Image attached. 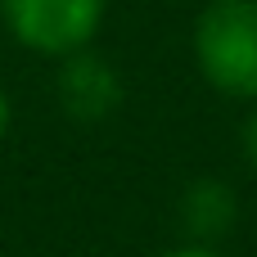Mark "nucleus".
<instances>
[{
	"label": "nucleus",
	"mask_w": 257,
	"mask_h": 257,
	"mask_svg": "<svg viewBox=\"0 0 257 257\" xmlns=\"http://www.w3.org/2000/svg\"><path fill=\"white\" fill-rule=\"evenodd\" d=\"M194 68L226 99H257V0H208L194 18Z\"/></svg>",
	"instance_id": "nucleus-1"
},
{
	"label": "nucleus",
	"mask_w": 257,
	"mask_h": 257,
	"mask_svg": "<svg viewBox=\"0 0 257 257\" xmlns=\"http://www.w3.org/2000/svg\"><path fill=\"white\" fill-rule=\"evenodd\" d=\"M108 0H0V23L14 45L41 59L90 50L104 27Z\"/></svg>",
	"instance_id": "nucleus-2"
},
{
	"label": "nucleus",
	"mask_w": 257,
	"mask_h": 257,
	"mask_svg": "<svg viewBox=\"0 0 257 257\" xmlns=\"http://www.w3.org/2000/svg\"><path fill=\"white\" fill-rule=\"evenodd\" d=\"M54 99L72 122H104L122 108L126 86H122V72L113 68V59L95 54V45H90V50H77V54L59 59Z\"/></svg>",
	"instance_id": "nucleus-3"
},
{
	"label": "nucleus",
	"mask_w": 257,
	"mask_h": 257,
	"mask_svg": "<svg viewBox=\"0 0 257 257\" xmlns=\"http://www.w3.org/2000/svg\"><path fill=\"white\" fill-rule=\"evenodd\" d=\"M176 217L190 244H221L239 221V194L221 176H199L181 190Z\"/></svg>",
	"instance_id": "nucleus-4"
},
{
	"label": "nucleus",
	"mask_w": 257,
	"mask_h": 257,
	"mask_svg": "<svg viewBox=\"0 0 257 257\" xmlns=\"http://www.w3.org/2000/svg\"><path fill=\"white\" fill-rule=\"evenodd\" d=\"M239 149H244V163L257 172V99L248 108V117H244V126H239Z\"/></svg>",
	"instance_id": "nucleus-5"
},
{
	"label": "nucleus",
	"mask_w": 257,
	"mask_h": 257,
	"mask_svg": "<svg viewBox=\"0 0 257 257\" xmlns=\"http://www.w3.org/2000/svg\"><path fill=\"white\" fill-rule=\"evenodd\" d=\"M163 257H226V253H221L217 244H190V239H185V244H176V248H167Z\"/></svg>",
	"instance_id": "nucleus-6"
},
{
	"label": "nucleus",
	"mask_w": 257,
	"mask_h": 257,
	"mask_svg": "<svg viewBox=\"0 0 257 257\" xmlns=\"http://www.w3.org/2000/svg\"><path fill=\"white\" fill-rule=\"evenodd\" d=\"M9 126H14V99H9V90L0 86V140L9 136Z\"/></svg>",
	"instance_id": "nucleus-7"
}]
</instances>
